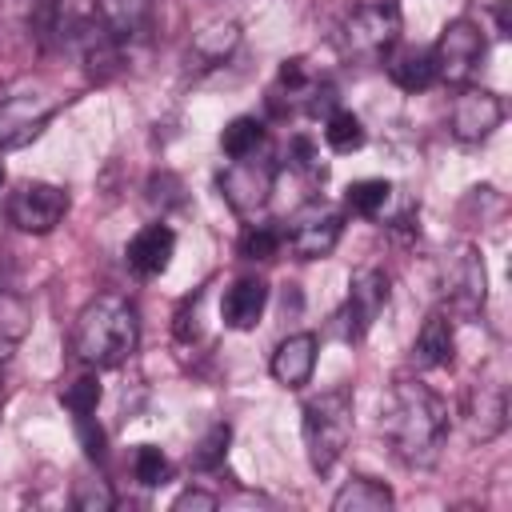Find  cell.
<instances>
[{"instance_id": "cell-1", "label": "cell", "mask_w": 512, "mask_h": 512, "mask_svg": "<svg viewBox=\"0 0 512 512\" xmlns=\"http://www.w3.org/2000/svg\"><path fill=\"white\" fill-rule=\"evenodd\" d=\"M448 404L424 380H396L384 408L380 432L404 468H432L448 444Z\"/></svg>"}, {"instance_id": "cell-2", "label": "cell", "mask_w": 512, "mask_h": 512, "mask_svg": "<svg viewBox=\"0 0 512 512\" xmlns=\"http://www.w3.org/2000/svg\"><path fill=\"white\" fill-rule=\"evenodd\" d=\"M140 344V312L132 300L104 292L92 296L72 324V356L88 368H120Z\"/></svg>"}, {"instance_id": "cell-3", "label": "cell", "mask_w": 512, "mask_h": 512, "mask_svg": "<svg viewBox=\"0 0 512 512\" xmlns=\"http://www.w3.org/2000/svg\"><path fill=\"white\" fill-rule=\"evenodd\" d=\"M300 436H304V452L312 472H328L352 436V388L336 384L320 396H312L300 412Z\"/></svg>"}, {"instance_id": "cell-4", "label": "cell", "mask_w": 512, "mask_h": 512, "mask_svg": "<svg viewBox=\"0 0 512 512\" xmlns=\"http://www.w3.org/2000/svg\"><path fill=\"white\" fill-rule=\"evenodd\" d=\"M56 92L44 84V80H16L0 92V148H24L32 144L44 124L52 120L56 112Z\"/></svg>"}, {"instance_id": "cell-5", "label": "cell", "mask_w": 512, "mask_h": 512, "mask_svg": "<svg viewBox=\"0 0 512 512\" xmlns=\"http://www.w3.org/2000/svg\"><path fill=\"white\" fill-rule=\"evenodd\" d=\"M400 40V8L392 0H364L340 24V48L352 60H384Z\"/></svg>"}, {"instance_id": "cell-6", "label": "cell", "mask_w": 512, "mask_h": 512, "mask_svg": "<svg viewBox=\"0 0 512 512\" xmlns=\"http://www.w3.org/2000/svg\"><path fill=\"white\" fill-rule=\"evenodd\" d=\"M272 184H276V160L256 156V152L228 160L224 172L216 176V188L236 216H256L272 200Z\"/></svg>"}, {"instance_id": "cell-7", "label": "cell", "mask_w": 512, "mask_h": 512, "mask_svg": "<svg viewBox=\"0 0 512 512\" xmlns=\"http://www.w3.org/2000/svg\"><path fill=\"white\" fill-rule=\"evenodd\" d=\"M388 276L380 272V268H360V272H352V280H348V300H344V308L332 316V332L344 340V344H356V340H364V332L376 324V316L384 312V304H388Z\"/></svg>"}, {"instance_id": "cell-8", "label": "cell", "mask_w": 512, "mask_h": 512, "mask_svg": "<svg viewBox=\"0 0 512 512\" xmlns=\"http://www.w3.org/2000/svg\"><path fill=\"white\" fill-rule=\"evenodd\" d=\"M432 60H436V80L456 84V88L468 84L472 72L480 68V60H484V32H480V24L468 20V16L448 20L444 32L432 44Z\"/></svg>"}, {"instance_id": "cell-9", "label": "cell", "mask_w": 512, "mask_h": 512, "mask_svg": "<svg viewBox=\"0 0 512 512\" xmlns=\"http://www.w3.org/2000/svg\"><path fill=\"white\" fill-rule=\"evenodd\" d=\"M488 300V268L484 256L464 244L448 264H444V312L452 320H476Z\"/></svg>"}, {"instance_id": "cell-10", "label": "cell", "mask_w": 512, "mask_h": 512, "mask_svg": "<svg viewBox=\"0 0 512 512\" xmlns=\"http://www.w3.org/2000/svg\"><path fill=\"white\" fill-rule=\"evenodd\" d=\"M68 192L60 184H48V180H24L12 196H8V220L20 228V232H32V236H48L56 224H64L68 216Z\"/></svg>"}, {"instance_id": "cell-11", "label": "cell", "mask_w": 512, "mask_h": 512, "mask_svg": "<svg viewBox=\"0 0 512 512\" xmlns=\"http://www.w3.org/2000/svg\"><path fill=\"white\" fill-rule=\"evenodd\" d=\"M344 216L328 204H308L292 216V224L280 232V248H288L296 260H320L340 244Z\"/></svg>"}, {"instance_id": "cell-12", "label": "cell", "mask_w": 512, "mask_h": 512, "mask_svg": "<svg viewBox=\"0 0 512 512\" xmlns=\"http://www.w3.org/2000/svg\"><path fill=\"white\" fill-rule=\"evenodd\" d=\"M504 120V100L488 88H476V84H460V92L452 96V108H448V132L460 140V144H480L488 140Z\"/></svg>"}, {"instance_id": "cell-13", "label": "cell", "mask_w": 512, "mask_h": 512, "mask_svg": "<svg viewBox=\"0 0 512 512\" xmlns=\"http://www.w3.org/2000/svg\"><path fill=\"white\" fill-rule=\"evenodd\" d=\"M464 424L472 440H496L508 424V388L496 376H480L464 396Z\"/></svg>"}, {"instance_id": "cell-14", "label": "cell", "mask_w": 512, "mask_h": 512, "mask_svg": "<svg viewBox=\"0 0 512 512\" xmlns=\"http://www.w3.org/2000/svg\"><path fill=\"white\" fill-rule=\"evenodd\" d=\"M316 348H320L316 332H292V336H284L276 344L272 360H268L272 380L284 384V388H304L312 380V372H316Z\"/></svg>"}, {"instance_id": "cell-15", "label": "cell", "mask_w": 512, "mask_h": 512, "mask_svg": "<svg viewBox=\"0 0 512 512\" xmlns=\"http://www.w3.org/2000/svg\"><path fill=\"white\" fill-rule=\"evenodd\" d=\"M172 252H176V232L168 228V224H144L132 240H128V248H124V260H128V268L136 272V276H160L168 264H172Z\"/></svg>"}, {"instance_id": "cell-16", "label": "cell", "mask_w": 512, "mask_h": 512, "mask_svg": "<svg viewBox=\"0 0 512 512\" xmlns=\"http://www.w3.org/2000/svg\"><path fill=\"white\" fill-rule=\"evenodd\" d=\"M236 48H240V24L236 20H212L188 40V68H196V72L220 68Z\"/></svg>"}, {"instance_id": "cell-17", "label": "cell", "mask_w": 512, "mask_h": 512, "mask_svg": "<svg viewBox=\"0 0 512 512\" xmlns=\"http://www.w3.org/2000/svg\"><path fill=\"white\" fill-rule=\"evenodd\" d=\"M456 356V328H452V316L448 312H432L420 332H416V344H412V364L432 372V368H448Z\"/></svg>"}, {"instance_id": "cell-18", "label": "cell", "mask_w": 512, "mask_h": 512, "mask_svg": "<svg viewBox=\"0 0 512 512\" xmlns=\"http://www.w3.org/2000/svg\"><path fill=\"white\" fill-rule=\"evenodd\" d=\"M264 308H268V284H264L260 276H240V280L224 292L220 316H224V324H228V328L248 332V328H256V324H260Z\"/></svg>"}, {"instance_id": "cell-19", "label": "cell", "mask_w": 512, "mask_h": 512, "mask_svg": "<svg viewBox=\"0 0 512 512\" xmlns=\"http://www.w3.org/2000/svg\"><path fill=\"white\" fill-rule=\"evenodd\" d=\"M76 40H80V56L92 80H108L120 72V40L104 24H84Z\"/></svg>"}, {"instance_id": "cell-20", "label": "cell", "mask_w": 512, "mask_h": 512, "mask_svg": "<svg viewBox=\"0 0 512 512\" xmlns=\"http://www.w3.org/2000/svg\"><path fill=\"white\" fill-rule=\"evenodd\" d=\"M384 64H388L392 84H400L404 92H424V88L436 84V60H432V48H400V52H388Z\"/></svg>"}, {"instance_id": "cell-21", "label": "cell", "mask_w": 512, "mask_h": 512, "mask_svg": "<svg viewBox=\"0 0 512 512\" xmlns=\"http://www.w3.org/2000/svg\"><path fill=\"white\" fill-rule=\"evenodd\" d=\"M388 508H392V488L372 476H352L332 496V512H388Z\"/></svg>"}, {"instance_id": "cell-22", "label": "cell", "mask_w": 512, "mask_h": 512, "mask_svg": "<svg viewBox=\"0 0 512 512\" xmlns=\"http://www.w3.org/2000/svg\"><path fill=\"white\" fill-rule=\"evenodd\" d=\"M28 328H32L28 300L16 296V292H8V288H0V364L20 348V340L28 336Z\"/></svg>"}, {"instance_id": "cell-23", "label": "cell", "mask_w": 512, "mask_h": 512, "mask_svg": "<svg viewBox=\"0 0 512 512\" xmlns=\"http://www.w3.org/2000/svg\"><path fill=\"white\" fill-rule=\"evenodd\" d=\"M96 12H100V24L116 36V40H128L152 12V0H96Z\"/></svg>"}, {"instance_id": "cell-24", "label": "cell", "mask_w": 512, "mask_h": 512, "mask_svg": "<svg viewBox=\"0 0 512 512\" xmlns=\"http://www.w3.org/2000/svg\"><path fill=\"white\" fill-rule=\"evenodd\" d=\"M324 144H328L332 152H340V156L356 152V148L364 144V124H360V116L348 112V108H332V112L324 116Z\"/></svg>"}, {"instance_id": "cell-25", "label": "cell", "mask_w": 512, "mask_h": 512, "mask_svg": "<svg viewBox=\"0 0 512 512\" xmlns=\"http://www.w3.org/2000/svg\"><path fill=\"white\" fill-rule=\"evenodd\" d=\"M260 144H264V124H260L256 116H232V120L224 124V132H220V148H224L228 160L252 156Z\"/></svg>"}, {"instance_id": "cell-26", "label": "cell", "mask_w": 512, "mask_h": 512, "mask_svg": "<svg viewBox=\"0 0 512 512\" xmlns=\"http://www.w3.org/2000/svg\"><path fill=\"white\" fill-rule=\"evenodd\" d=\"M388 196H392V184H388V180H376V176H368V180H352L348 192H344L348 208L360 212V216H376V212L388 204Z\"/></svg>"}, {"instance_id": "cell-27", "label": "cell", "mask_w": 512, "mask_h": 512, "mask_svg": "<svg viewBox=\"0 0 512 512\" xmlns=\"http://www.w3.org/2000/svg\"><path fill=\"white\" fill-rule=\"evenodd\" d=\"M132 472H136V480H140L144 488H160V484H168L172 464H168V456H164L156 444H140L136 456H132Z\"/></svg>"}, {"instance_id": "cell-28", "label": "cell", "mask_w": 512, "mask_h": 512, "mask_svg": "<svg viewBox=\"0 0 512 512\" xmlns=\"http://www.w3.org/2000/svg\"><path fill=\"white\" fill-rule=\"evenodd\" d=\"M60 404L72 412V416H92L96 404H100V380H96V368L80 380H72L64 392H60Z\"/></svg>"}, {"instance_id": "cell-29", "label": "cell", "mask_w": 512, "mask_h": 512, "mask_svg": "<svg viewBox=\"0 0 512 512\" xmlns=\"http://www.w3.org/2000/svg\"><path fill=\"white\" fill-rule=\"evenodd\" d=\"M280 252V228L272 224H248L240 232V256L244 260H268Z\"/></svg>"}, {"instance_id": "cell-30", "label": "cell", "mask_w": 512, "mask_h": 512, "mask_svg": "<svg viewBox=\"0 0 512 512\" xmlns=\"http://www.w3.org/2000/svg\"><path fill=\"white\" fill-rule=\"evenodd\" d=\"M112 504H116V496H112V488L104 480H76L72 508H80V512H108Z\"/></svg>"}, {"instance_id": "cell-31", "label": "cell", "mask_w": 512, "mask_h": 512, "mask_svg": "<svg viewBox=\"0 0 512 512\" xmlns=\"http://www.w3.org/2000/svg\"><path fill=\"white\" fill-rule=\"evenodd\" d=\"M228 436H232L228 424H212L208 436L200 440V448L192 452V464H196V468H216V464L224 460V452H228Z\"/></svg>"}, {"instance_id": "cell-32", "label": "cell", "mask_w": 512, "mask_h": 512, "mask_svg": "<svg viewBox=\"0 0 512 512\" xmlns=\"http://www.w3.org/2000/svg\"><path fill=\"white\" fill-rule=\"evenodd\" d=\"M216 504H220V500H216L212 492H200V488H188V492H180V496L172 500V512H188V508H192V512H212Z\"/></svg>"}, {"instance_id": "cell-33", "label": "cell", "mask_w": 512, "mask_h": 512, "mask_svg": "<svg viewBox=\"0 0 512 512\" xmlns=\"http://www.w3.org/2000/svg\"><path fill=\"white\" fill-rule=\"evenodd\" d=\"M76 428H80V440H84V452L92 456V460H100L104 456V432L92 424V416H76Z\"/></svg>"}, {"instance_id": "cell-34", "label": "cell", "mask_w": 512, "mask_h": 512, "mask_svg": "<svg viewBox=\"0 0 512 512\" xmlns=\"http://www.w3.org/2000/svg\"><path fill=\"white\" fill-rule=\"evenodd\" d=\"M496 28H500V36L508 32V0H500V4H496Z\"/></svg>"}, {"instance_id": "cell-35", "label": "cell", "mask_w": 512, "mask_h": 512, "mask_svg": "<svg viewBox=\"0 0 512 512\" xmlns=\"http://www.w3.org/2000/svg\"><path fill=\"white\" fill-rule=\"evenodd\" d=\"M0 184H4V164H0Z\"/></svg>"}, {"instance_id": "cell-36", "label": "cell", "mask_w": 512, "mask_h": 512, "mask_svg": "<svg viewBox=\"0 0 512 512\" xmlns=\"http://www.w3.org/2000/svg\"><path fill=\"white\" fill-rule=\"evenodd\" d=\"M0 388H4V376H0Z\"/></svg>"}]
</instances>
